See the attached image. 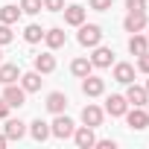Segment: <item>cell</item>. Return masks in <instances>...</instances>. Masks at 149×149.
Here are the masks:
<instances>
[{"mask_svg":"<svg viewBox=\"0 0 149 149\" xmlns=\"http://www.w3.org/2000/svg\"><path fill=\"white\" fill-rule=\"evenodd\" d=\"M143 88H146V94H149V79H146V85H143Z\"/></svg>","mask_w":149,"mask_h":149,"instance_id":"cell-34","label":"cell"},{"mask_svg":"<svg viewBox=\"0 0 149 149\" xmlns=\"http://www.w3.org/2000/svg\"><path fill=\"white\" fill-rule=\"evenodd\" d=\"M0 61H3V53H0Z\"/></svg>","mask_w":149,"mask_h":149,"instance_id":"cell-36","label":"cell"},{"mask_svg":"<svg viewBox=\"0 0 149 149\" xmlns=\"http://www.w3.org/2000/svg\"><path fill=\"white\" fill-rule=\"evenodd\" d=\"M32 64H35V70L41 73V76H47V73L56 70V56H53V53H38Z\"/></svg>","mask_w":149,"mask_h":149,"instance_id":"cell-19","label":"cell"},{"mask_svg":"<svg viewBox=\"0 0 149 149\" xmlns=\"http://www.w3.org/2000/svg\"><path fill=\"white\" fill-rule=\"evenodd\" d=\"M76 41H79L82 47L94 50L97 44H102V26H100V24H79V35H76Z\"/></svg>","mask_w":149,"mask_h":149,"instance_id":"cell-1","label":"cell"},{"mask_svg":"<svg viewBox=\"0 0 149 149\" xmlns=\"http://www.w3.org/2000/svg\"><path fill=\"white\" fill-rule=\"evenodd\" d=\"M6 146H9V137H6V134H0V149H6Z\"/></svg>","mask_w":149,"mask_h":149,"instance_id":"cell-33","label":"cell"},{"mask_svg":"<svg viewBox=\"0 0 149 149\" xmlns=\"http://www.w3.org/2000/svg\"><path fill=\"white\" fill-rule=\"evenodd\" d=\"M3 100L9 102V108H21V105H26V91L21 88V85H6L3 88Z\"/></svg>","mask_w":149,"mask_h":149,"instance_id":"cell-7","label":"cell"},{"mask_svg":"<svg viewBox=\"0 0 149 149\" xmlns=\"http://www.w3.org/2000/svg\"><path fill=\"white\" fill-rule=\"evenodd\" d=\"M21 15H24V12H21V6H15V3L0 6V24H9V26H12V24L21 21Z\"/></svg>","mask_w":149,"mask_h":149,"instance_id":"cell-21","label":"cell"},{"mask_svg":"<svg viewBox=\"0 0 149 149\" xmlns=\"http://www.w3.org/2000/svg\"><path fill=\"white\" fill-rule=\"evenodd\" d=\"M146 50H149V38L140 35V32H132V38H129V53H132V56H143Z\"/></svg>","mask_w":149,"mask_h":149,"instance_id":"cell-23","label":"cell"},{"mask_svg":"<svg viewBox=\"0 0 149 149\" xmlns=\"http://www.w3.org/2000/svg\"><path fill=\"white\" fill-rule=\"evenodd\" d=\"M129 12H146V0H126Z\"/></svg>","mask_w":149,"mask_h":149,"instance_id":"cell-29","label":"cell"},{"mask_svg":"<svg viewBox=\"0 0 149 149\" xmlns=\"http://www.w3.org/2000/svg\"><path fill=\"white\" fill-rule=\"evenodd\" d=\"M3 134L9 137V143H12V140H21V137L26 134V123H24V120L9 117V120H6V126H3Z\"/></svg>","mask_w":149,"mask_h":149,"instance_id":"cell-15","label":"cell"},{"mask_svg":"<svg viewBox=\"0 0 149 149\" xmlns=\"http://www.w3.org/2000/svg\"><path fill=\"white\" fill-rule=\"evenodd\" d=\"M12 38H15L12 26H9V24H0V47H6V44H12Z\"/></svg>","mask_w":149,"mask_h":149,"instance_id":"cell-26","label":"cell"},{"mask_svg":"<svg viewBox=\"0 0 149 149\" xmlns=\"http://www.w3.org/2000/svg\"><path fill=\"white\" fill-rule=\"evenodd\" d=\"M102 117H105V111H102L100 105H94V102H88V105L82 108V126L97 129V126H102Z\"/></svg>","mask_w":149,"mask_h":149,"instance_id":"cell-10","label":"cell"},{"mask_svg":"<svg viewBox=\"0 0 149 149\" xmlns=\"http://www.w3.org/2000/svg\"><path fill=\"white\" fill-rule=\"evenodd\" d=\"M123 97H126V102H129V105H137V108H143V105L149 102L146 88H143V85H134V82H129V85H126V94H123Z\"/></svg>","mask_w":149,"mask_h":149,"instance_id":"cell-4","label":"cell"},{"mask_svg":"<svg viewBox=\"0 0 149 149\" xmlns=\"http://www.w3.org/2000/svg\"><path fill=\"white\" fill-rule=\"evenodd\" d=\"M9 111H12V108H9V102L0 97V120H6V117H9Z\"/></svg>","mask_w":149,"mask_h":149,"instance_id":"cell-31","label":"cell"},{"mask_svg":"<svg viewBox=\"0 0 149 149\" xmlns=\"http://www.w3.org/2000/svg\"><path fill=\"white\" fill-rule=\"evenodd\" d=\"M44 44H47L50 50H61V47L67 44V32H64L61 26H53V29H44Z\"/></svg>","mask_w":149,"mask_h":149,"instance_id":"cell-12","label":"cell"},{"mask_svg":"<svg viewBox=\"0 0 149 149\" xmlns=\"http://www.w3.org/2000/svg\"><path fill=\"white\" fill-rule=\"evenodd\" d=\"M111 3H114V0H88V6H91V9H97V12L111 9Z\"/></svg>","mask_w":149,"mask_h":149,"instance_id":"cell-27","label":"cell"},{"mask_svg":"<svg viewBox=\"0 0 149 149\" xmlns=\"http://www.w3.org/2000/svg\"><path fill=\"white\" fill-rule=\"evenodd\" d=\"M61 12H64V24H67V26H79V24H85V15H88V9L79 6V3H70V6H64Z\"/></svg>","mask_w":149,"mask_h":149,"instance_id":"cell-11","label":"cell"},{"mask_svg":"<svg viewBox=\"0 0 149 149\" xmlns=\"http://www.w3.org/2000/svg\"><path fill=\"white\" fill-rule=\"evenodd\" d=\"M24 41H26V44H38V41H44V29H41L38 24H29V26L24 29Z\"/></svg>","mask_w":149,"mask_h":149,"instance_id":"cell-24","label":"cell"},{"mask_svg":"<svg viewBox=\"0 0 149 149\" xmlns=\"http://www.w3.org/2000/svg\"><path fill=\"white\" fill-rule=\"evenodd\" d=\"M41 73L38 70H29V73H21V88L26 91V94H35V91H41Z\"/></svg>","mask_w":149,"mask_h":149,"instance_id":"cell-18","label":"cell"},{"mask_svg":"<svg viewBox=\"0 0 149 149\" xmlns=\"http://www.w3.org/2000/svg\"><path fill=\"white\" fill-rule=\"evenodd\" d=\"M41 3H44L47 12H61L64 9V0H41Z\"/></svg>","mask_w":149,"mask_h":149,"instance_id":"cell-28","label":"cell"},{"mask_svg":"<svg viewBox=\"0 0 149 149\" xmlns=\"http://www.w3.org/2000/svg\"><path fill=\"white\" fill-rule=\"evenodd\" d=\"M146 26H149L146 12H129V15L123 18V29H126V32H143Z\"/></svg>","mask_w":149,"mask_h":149,"instance_id":"cell-5","label":"cell"},{"mask_svg":"<svg viewBox=\"0 0 149 149\" xmlns=\"http://www.w3.org/2000/svg\"><path fill=\"white\" fill-rule=\"evenodd\" d=\"M137 70H140V73H146V76H149V50H146L143 56H137Z\"/></svg>","mask_w":149,"mask_h":149,"instance_id":"cell-30","label":"cell"},{"mask_svg":"<svg viewBox=\"0 0 149 149\" xmlns=\"http://www.w3.org/2000/svg\"><path fill=\"white\" fill-rule=\"evenodd\" d=\"M143 108H146V114H149V102H146V105H143Z\"/></svg>","mask_w":149,"mask_h":149,"instance_id":"cell-35","label":"cell"},{"mask_svg":"<svg viewBox=\"0 0 149 149\" xmlns=\"http://www.w3.org/2000/svg\"><path fill=\"white\" fill-rule=\"evenodd\" d=\"M94 146H97V149H117V143H114V140H97Z\"/></svg>","mask_w":149,"mask_h":149,"instance_id":"cell-32","label":"cell"},{"mask_svg":"<svg viewBox=\"0 0 149 149\" xmlns=\"http://www.w3.org/2000/svg\"><path fill=\"white\" fill-rule=\"evenodd\" d=\"M73 143H76L79 149H94L97 143V134L91 126H76V132H73Z\"/></svg>","mask_w":149,"mask_h":149,"instance_id":"cell-8","label":"cell"},{"mask_svg":"<svg viewBox=\"0 0 149 149\" xmlns=\"http://www.w3.org/2000/svg\"><path fill=\"white\" fill-rule=\"evenodd\" d=\"M114 82H120V85L134 82V64H129V61H117V64H114Z\"/></svg>","mask_w":149,"mask_h":149,"instance_id":"cell-16","label":"cell"},{"mask_svg":"<svg viewBox=\"0 0 149 149\" xmlns=\"http://www.w3.org/2000/svg\"><path fill=\"white\" fill-rule=\"evenodd\" d=\"M18 79H21V67L0 61V85H12V82H18Z\"/></svg>","mask_w":149,"mask_h":149,"instance_id":"cell-22","label":"cell"},{"mask_svg":"<svg viewBox=\"0 0 149 149\" xmlns=\"http://www.w3.org/2000/svg\"><path fill=\"white\" fill-rule=\"evenodd\" d=\"M26 132H29V134H32V140H38V143H44L47 137H53V134H50V123H44L41 117H38V120H32Z\"/></svg>","mask_w":149,"mask_h":149,"instance_id":"cell-20","label":"cell"},{"mask_svg":"<svg viewBox=\"0 0 149 149\" xmlns=\"http://www.w3.org/2000/svg\"><path fill=\"white\" fill-rule=\"evenodd\" d=\"M82 94H85V97H102V94H105V79L88 73V76L82 79Z\"/></svg>","mask_w":149,"mask_h":149,"instance_id":"cell-9","label":"cell"},{"mask_svg":"<svg viewBox=\"0 0 149 149\" xmlns=\"http://www.w3.org/2000/svg\"><path fill=\"white\" fill-rule=\"evenodd\" d=\"M91 64H94V67H100V70L111 67V64H114V50H111V47L97 44V47H94V56H91Z\"/></svg>","mask_w":149,"mask_h":149,"instance_id":"cell-6","label":"cell"},{"mask_svg":"<svg viewBox=\"0 0 149 149\" xmlns=\"http://www.w3.org/2000/svg\"><path fill=\"white\" fill-rule=\"evenodd\" d=\"M44 105H47V111H50V114H61V111L67 108V94H61V91H50Z\"/></svg>","mask_w":149,"mask_h":149,"instance_id":"cell-14","label":"cell"},{"mask_svg":"<svg viewBox=\"0 0 149 149\" xmlns=\"http://www.w3.org/2000/svg\"><path fill=\"white\" fill-rule=\"evenodd\" d=\"M70 73H73L76 79H85L88 73H94V64H91V58H88V56L73 58V61H70Z\"/></svg>","mask_w":149,"mask_h":149,"instance_id":"cell-17","label":"cell"},{"mask_svg":"<svg viewBox=\"0 0 149 149\" xmlns=\"http://www.w3.org/2000/svg\"><path fill=\"white\" fill-rule=\"evenodd\" d=\"M126 111H129V102H126L123 94H111V97L105 100V114H111V117H123Z\"/></svg>","mask_w":149,"mask_h":149,"instance_id":"cell-13","label":"cell"},{"mask_svg":"<svg viewBox=\"0 0 149 149\" xmlns=\"http://www.w3.org/2000/svg\"><path fill=\"white\" fill-rule=\"evenodd\" d=\"M73 132H76V123H73L64 111H61V114H56V120L50 123V134H53V137H58V140L73 137Z\"/></svg>","mask_w":149,"mask_h":149,"instance_id":"cell-2","label":"cell"},{"mask_svg":"<svg viewBox=\"0 0 149 149\" xmlns=\"http://www.w3.org/2000/svg\"><path fill=\"white\" fill-rule=\"evenodd\" d=\"M41 9H44L41 0H21V12H24V15H38Z\"/></svg>","mask_w":149,"mask_h":149,"instance_id":"cell-25","label":"cell"},{"mask_svg":"<svg viewBox=\"0 0 149 149\" xmlns=\"http://www.w3.org/2000/svg\"><path fill=\"white\" fill-rule=\"evenodd\" d=\"M123 117H126L129 129H134V132H143V129L149 126V114H146V108H137V105H129V111H126Z\"/></svg>","mask_w":149,"mask_h":149,"instance_id":"cell-3","label":"cell"},{"mask_svg":"<svg viewBox=\"0 0 149 149\" xmlns=\"http://www.w3.org/2000/svg\"><path fill=\"white\" fill-rule=\"evenodd\" d=\"M146 38H149V32H146Z\"/></svg>","mask_w":149,"mask_h":149,"instance_id":"cell-37","label":"cell"}]
</instances>
